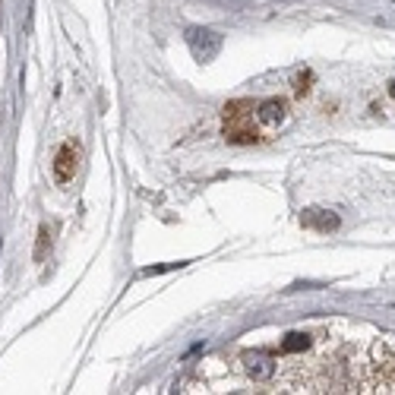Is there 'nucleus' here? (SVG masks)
Returning a JSON list of instances; mask_svg holds the SVG:
<instances>
[{
    "instance_id": "1",
    "label": "nucleus",
    "mask_w": 395,
    "mask_h": 395,
    "mask_svg": "<svg viewBox=\"0 0 395 395\" xmlns=\"http://www.w3.org/2000/svg\"><path fill=\"white\" fill-rule=\"evenodd\" d=\"M256 114L250 101L225 105V140L228 142H256Z\"/></svg>"
},
{
    "instance_id": "2",
    "label": "nucleus",
    "mask_w": 395,
    "mask_h": 395,
    "mask_svg": "<svg viewBox=\"0 0 395 395\" xmlns=\"http://www.w3.org/2000/svg\"><path fill=\"white\" fill-rule=\"evenodd\" d=\"M187 44L199 64H209V60H215V54L222 51V35L212 32V29H190Z\"/></svg>"
},
{
    "instance_id": "3",
    "label": "nucleus",
    "mask_w": 395,
    "mask_h": 395,
    "mask_svg": "<svg viewBox=\"0 0 395 395\" xmlns=\"http://www.w3.org/2000/svg\"><path fill=\"white\" fill-rule=\"evenodd\" d=\"M244 370L250 373L253 379H269L275 373V361H272L266 351H253V354H244Z\"/></svg>"
},
{
    "instance_id": "4",
    "label": "nucleus",
    "mask_w": 395,
    "mask_h": 395,
    "mask_svg": "<svg viewBox=\"0 0 395 395\" xmlns=\"http://www.w3.org/2000/svg\"><path fill=\"white\" fill-rule=\"evenodd\" d=\"M253 111H256V120H259V124L275 127L285 120V101L281 99H266V101H259Z\"/></svg>"
},
{
    "instance_id": "5",
    "label": "nucleus",
    "mask_w": 395,
    "mask_h": 395,
    "mask_svg": "<svg viewBox=\"0 0 395 395\" xmlns=\"http://www.w3.org/2000/svg\"><path fill=\"white\" fill-rule=\"evenodd\" d=\"M54 174H58V181H70V177L76 174V146H73V142H66V146L58 152Z\"/></svg>"
},
{
    "instance_id": "6",
    "label": "nucleus",
    "mask_w": 395,
    "mask_h": 395,
    "mask_svg": "<svg viewBox=\"0 0 395 395\" xmlns=\"http://www.w3.org/2000/svg\"><path fill=\"white\" fill-rule=\"evenodd\" d=\"M301 222H304V228H316V231H335L338 228V218L332 212H326V209H307V212L301 215Z\"/></svg>"
},
{
    "instance_id": "7",
    "label": "nucleus",
    "mask_w": 395,
    "mask_h": 395,
    "mask_svg": "<svg viewBox=\"0 0 395 395\" xmlns=\"http://www.w3.org/2000/svg\"><path fill=\"white\" fill-rule=\"evenodd\" d=\"M310 348V338L301 335V332H291V335H285V342H281V351L291 354V351H307Z\"/></svg>"
},
{
    "instance_id": "8",
    "label": "nucleus",
    "mask_w": 395,
    "mask_h": 395,
    "mask_svg": "<svg viewBox=\"0 0 395 395\" xmlns=\"http://www.w3.org/2000/svg\"><path fill=\"white\" fill-rule=\"evenodd\" d=\"M181 266H187V263H168V266H149V269H142V275H162V272H168V269H181Z\"/></svg>"
},
{
    "instance_id": "9",
    "label": "nucleus",
    "mask_w": 395,
    "mask_h": 395,
    "mask_svg": "<svg viewBox=\"0 0 395 395\" xmlns=\"http://www.w3.org/2000/svg\"><path fill=\"white\" fill-rule=\"evenodd\" d=\"M389 95H392V99H395V79H392V86H389Z\"/></svg>"
}]
</instances>
